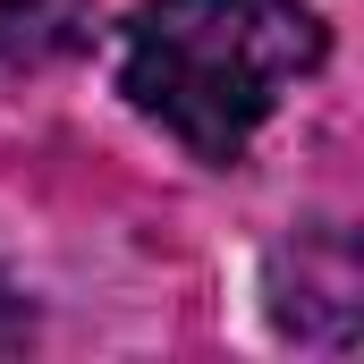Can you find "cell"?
I'll return each instance as SVG.
<instances>
[{
	"mask_svg": "<svg viewBox=\"0 0 364 364\" xmlns=\"http://www.w3.org/2000/svg\"><path fill=\"white\" fill-rule=\"evenodd\" d=\"M322 51L305 0H144L119 34V93L195 161H237Z\"/></svg>",
	"mask_w": 364,
	"mask_h": 364,
	"instance_id": "1",
	"label": "cell"
},
{
	"mask_svg": "<svg viewBox=\"0 0 364 364\" xmlns=\"http://www.w3.org/2000/svg\"><path fill=\"white\" fill-rule=\"evenodd\" d=\"M68 34H77V0H0V60L60 51Z\"/></svg>",
	"mask_w": 364,
	"mask_h": 364,
	"instance_id": "2",
	"label": "cell"
}]
</instances>
